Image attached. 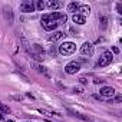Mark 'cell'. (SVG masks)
I'll return each instance as SVG.
<instances>
[{"label":"cell","mask_w":122,"mask_h":122,"mask_svg":"<svg viewBox=\"0 0 122 122\" xmlns=\"http://www.w3.org/2000/svg\"><path fill=\"white\" fill-rule=\"evenodd\" d=\"M75 92H76V93H82L83 89H82V88H75Z\"/></svg>","instance_id":"cb8c5ba5"},{"label":"cell","mask_w":122,"mask_h":122,"mask_svg":"<svg viewBox=\"0 0 122 122\" xmlns=\"http://www.w3.org/2000/svg\"><path fill=\"white\" fill-rule=\"evenodd\" d=\"M81 53L85 55V56H88V57H91V56L93 55V45L89 43V42H85V43L81 46Z\"/></svg>","instance_id":"ba28073f"},{"label":"cell","mask_w":122,"mask_h":122,"mask_svg":"<svg viewBox=\"0 0 122 122\" xmlns=\"http://www.w3.org/2000/svg\"><path fill=\"white\" fill-rule=\"evenodd\" d=\"M78 12H82L83 15H86V13H89V12H91V7H89V6H86V5H83V6H79ZM83 15H82V16H83Z\"/></svg>","instance_id":"ac0fdd59"},{"label":"cell","mask_w":122,"mask_h":122,"mask_svg":"<svg viewBox=\"0 0 122 122\" xmlns=\"http://www.w3.org/2000/svg\"><path fill=\"white\" fill-rule=\"evenodd\" d=\"M3 10H5V17L9 19V23H12V22H13V13H12V9H10V7H5Z\"/></svg>","instance_id":"9a60e30c"},{"label":"cell","mask_w":122,"mask_h":122,"mask_svg":"<svg viewBox=\"0 0 122 122\" xmlns=\"http://www.w3.org/2000/svg\"><path fill=\"white\" fill-rule=\"evenodd\" d=\"M101 95L102 96H106V98H112L115 95V89L112 86H103L101 89Z\"/></svg>","instance_id":"9c48e42d"},{"label":"cell","mask_w":122,"mask_h":122,"mask_svg":"<svg viewBox=\"0 0 122 122\" xmlns=\"http://www.w3.org/2000/svg\"><path fill=\"white\" fill-rule=\"evenodd\" d=\"M112 59H113L112 53H111L109 50H105V52L102 53V56L99 57V60H98L96 66H98V68H103V66H108V65H111Z\"/></svg>","instance_id":"3957f363"},{"label":"cell","mask_w":122,"mask_h":122,"mask_svg":"<svg viewBox=\"0 0 122 122\" xmlns=\"http://www.w3.org/2000/svg\"><path fill=\"white\" fill-rule=\"evenodd\" d=\"M6 122H15V121H12V119H9V121H6Z\"/></svg>","instance_id":"4316f807"},{"label":"cell","mask_w":122,"mask_h":122,"mask_svg":"<svg viewBox=\"0 0 122 122\" xmlns=\"http://www.w3.org/2000/svg\"><path fill=\"white\" fill-rule=\"evenodd\" d=\"M93 82H95V83H96V85H98V83H103V82H105V81H102V79H98V78H96V79H95V81H93Z\"/></svg>","instance_id":"603a6c76"},{"label":"cell","mask_w":122,"mask_h":122,"mask_svg":"<svg viewBox=\"0 0 122 122\" xmlns=\"http://www.w3.org/2000/svg\"><path fill=\"white\" fill-rule=\"evenodd\" d=\"M27 53L35 59V60H45L46 55L43 52V47L40 45H32L30 47H27Z\"/></svg>","instance_id":"6da1fadb"},{"label":"cell","mask_w":122,"mask_h":122,"mask_svg":"<svg viewBox=\"0 0 122 122\" xmlns=\"http://www.w3.org/2000/svg\"><path fill=\"white\" fill-rule=\"evenodd\" d=\"M118 102H122V96H121V95H118L116 98H113V99H109V101H108V103H118Z\"/></svg>","instance_id":"ffe728a7"},{"label":"cell","mask_w":122,"mask_h":122,"mask_svg":"<svg viewBox=\"0 0 122 122\" xmlns=\"http://www.w3.org/2000/svg\"><path fill=\"white\" fill-rule=\"evenodd\" d=\"M79 3H76V2H72V3H69V6H68V12H71V13H73V12H76L78 9H79Z\"/></svg>","instance_id":"2e32d148"},{"label":"cell","mask_w":122,"mask_h":122,"mask_svg":"<svg viewBox=\"0 0 122 122\" xmlns=\"http://www.w3.org/2000/svg\"><path fill=\"white\" fill-rule=\"evenodd\" d=\"M79 69H81V63L79 62H71V63H68L65 66V72L69 73V75H75L76 72H79Z\"/></svg>","instance_id":"8992f818"},{"label":"cell","mask_w":122,"mask_h":122,"mask_svg":"<svg viewBox=\"0 0 122 122\" xmlns=\"http://www.w3.org/2000/svg\"><path fill=\"white\" fill-rule=\"evenodd\" d=\"M49 20H53V22H56V20H59L60 23H66V20H68V17L65 16V15H62V13H59V12H52V13H49V15H45Z\"/></svg>","instance_id":"5b68a950"},{"label":"cell","mask_w":122,"mask_h":122,"mask_svg":"<svg viewBox=\"0 0 122 122\" xmlns=\"http://www.w3.org/2000/svg\"><path fill=\"white\" fill-rule=\"evenodd\" d=\"M57 22H53V20H49L45 15L42 16V27L45 29V30H47V32H52V30H55L56 27H57Z\"/></svg>","instance_id":"277c9868"},{"label":"cell","mask_w":122,"mask_h":122,"mask_svg":"<svg viewBox=\"0 0 122 122\" xmlns=\"http://www.w3.org/2000/svg\"><path fill=\"white\" fill-rule=\"evenodd\" d=\"M62 36H63V32L56 30V32H53V33L47 37V40H49V42H56V40H59V39H62Z\"/></svg>","instance_id":"30bf717a"},{"label":"cell","mask_w":122,"mask_h":122,"mask_svg":"<svg viewBox=\"0 0 122 122\" xmlns=\"http://www.w3.org/2000/svg\"><path fill=\"white\" fill-rule=\"evenodd\" d=\"M69 112H71L73 116H76V118H79V119H82V121H86V122H92V118H91V116H86V115H82V113L73 112V111H71V109H69Z\"/></svg>","instance_id":"5bb4252c"},{"label":"cell","mask_w":122,"mask_h":122,"mask_svg":"<svg viewBox=\"0 0 122 122\" xmlns=\"http://www.w3.org/2000/svg\"><path fill=\"white\" fill-rule=\"evenodd\" d=\"M75 50H76V45L73 42H65L59 46V53L63 56H69V55L75 53Z\"/></svg>","instance_id":"7a4b0ae2"},{"label":"cell","mask_w":122,"mask_h":122,"mask_svg":"<svg viewBox=\"0 0 122 122\" xmlns=\"http://www.w3.org/2000/svg\"><path fill=\"white\" fill-rule=\"evenodd\" d=\"M33 68L37 71V72H40V73H43L45 76H47V78H50V73L46 71V68H43L42 65H37V63H33Z\"/></svg>","instance_id":"4fadbf2b"},{"label":"cell","mask_w":122,"mask_h":122,"mask_svg":"<svg viewBox=\"0 0 122 122\" xmlns=\"http://www.w3.org/2000/svg\"><path fill=\"white\" fill-rule=\"evenodd\" d=\"M112 50H113V53H119V49L118 47H112Z\"/></svg>","instance_id":"d4e9b609"},{"label":"cell","mask_w":122,"mask_h":122,"mask_svg":"<svg viewBox=\"0 0 122 122\" xmlns=\"http://www.w3.org/2000/svg\"><path fill=\"white\" fill-rule=\"evenodd\" d=\"M35 7H36L37 10H43V9H45V3L42 2V0H39V2L36 3V6H35Z\"/></svg>","instance_id":"44dd1931"},{"label":"cell","mask_w":122,"mask_h":122,"mask_svg":"<svg viewBox=\"0 0 122 122\" xmlns=\"http://www.w3.org/2000/svg\"><path fill=\"white\" fill-rule=\"evenodd\" d=\"M35 3L32 2V0H25V2L20 5V10L23 12V13H32V12H35Z\"/></svg>","instance_id":"52a82bcc"},{"label":"cell","mask_w":122,"mask_h":122,"mask_svg":"<svg viewBox=\"0 0 122 122\" xmlns=\"http://www.w3.org/2000/svg\"><path fill=\"white\" fill-rule=\"evenodd\" d=\"M2 119H3V113H2V112H0V121H2Z\"/></svg>","instance_id":"484cf974"},{"label":"cell","mask_w":122,"mask_h":122,"mask_svg":"<svg viewBox=\"0 0 122 122\" xmlns=\"http://www.w3.org/2000/svg\"><path fill=\"white\" fill-rule=\"evenodd\" d=\"M72 20H73V23H76V25H85V22H86L85 16H82V15H73Z\"/></svg>","instance_id":"7c38bea8"},{"label":"cell","mask_w":122,"mask_h":122,"mask_svg":"<svg viewBox=\"0 0 122 122\" xmlns=\"http://www.w3.org/2000/svg\"><path fill=\"white\" fill-rule=\"evenodd\" d=\"M79 82H81V83H83V85H85V83H88V81H86V78H83V76H82V78L79 79Z\"/></svg>","instance_id":"7402d4cb"},{"label":"cell","mask_w":122,"mask_h":122,"mask_svg":"<svg viewBox=\"0 0 122 122\" xmlns=\"http://www.w3.org/2000/svg\"><path fill=\"white\" fill-rule=\"evenodd\" d=\"M0 112H2V113H10V108L7 105H5V103L0 102Z\"/></svg>","instance_id":"e0dca14e"},{"label":"cell","mask_w":122,"mask_h":122,"mask_svg":"<svg viewBox=\"0 0 122 122\" xmlns=\"http://www.w3.org/2000/svg\"><path fill=\"white\" fill-rule=\"evenodd\" d=\"M47 9H50V10H56V9H59L60 7V3L59 2H56V0H49V2H46V5H45Z\"/></svg>","instance_id":"8fae6325"},{"label":"cell","mask_w":122,"mask_h":122,"mask_svg":"<svg viewBox=\"0 0 122 122\" xmlns=\"http://www.w3.org/2000/svg\"><path fill=\"white\" fill-rule=\"evenodd\" d=\"M106 26H108V19H106V16H101V27L105 30Z\"/></svg>","instance_id":"d6986e66"}]
</instances>
